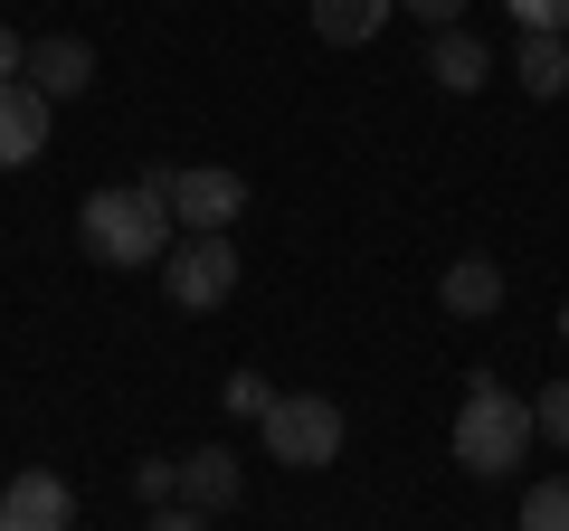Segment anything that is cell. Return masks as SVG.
Listing matches in <instances>:
<instances>
[{"label": "cell", "mask_w": 569, "mask_h": 531, "mask_svg": "<svg viewBox=\"0 0 569 531\" xmlns=\"http://www.w3.org/2000/svg\"><path fill=\"white\" fill-rule=\"evenodd\" d=\"M162 285H171L181 313H219L228 294H238V247H228V228H190V238H171Z\"/></svg>", "instance_id": "cell-4"}, {"label": "cell", "mask_w": 569, "mask_h": 531, "mask_svg": "<svg viewBox=\"0 0 569 531\" xmlns=\"http://www.w3.org/2000/svg\"><path fill=\"white\" fill-rule=\"evenodd\" d=\"M427 77L447 86V96H475V86L493 77V48L475 39L466 20H456V29H437V39H427Z\"/></svg>", "instance_id": "cell-8"}, {"label": "cell", "mask_w": 569, "mask_h": 531, "mask_svg": "<svg viewBox=\"0 0 569 531\" xmlns=\"http://www.w3.org/2000/svg\"><path fill=\"white\" fill-rule=\"evenodd\" d=\"M531 437H541V418H531V399H512L503 380H475L466 409H456V465L466 474H512L531 455Z\"/></svg>", "instance_id": "cell-2"}, {"label": "cell", "mask_w": 569, "mask_h": 531, "mask_svg": "<svg viewBox=\"0 0 569 531\" xmlns=\"http://www.w3.org/2000/svg\"><path fill=\"white\" fill-rule=\"evenodd\" d=\"M522 531H569V484H531L522 493Z\"/></svg>", "instance_id": "cell-15"}, {"label": "cell", "mask_w": 569, "mask_h": 531, "mask_svg": "<svg viewBox=\"0 0 569 531\" xmlns=\"http://www.w3.org/2000/svg\"><path fill=\"white\" fill-rule=\"evenodd\" d=\"M0 531H77V493H67V474L29 465L0 484Z\"/></svg>", "instance_id": "cell-6"}, {"label": "cell", "mask_w": 569, "mask_h": 531, "mask_svg": "<svg viewBox=\"0 0 569 531\" xmlns=\"http://www.w3.org/2000/svg\"><path fill=\"white\" fill-rule=\"evenodd\" d=\"M48 123H58V104L39 96L29 77H0V171H29L48 152Z\"/></svg>", "instance_id": "cell-7"}, {"label": "cell", "mask_w": 569, "mask_h": 531, "mask_svg": "<svg viewBox=\"0 0 569 531\" xmlns=\"http://www.w3.org/2000/svg\"><path fill=\"white\" fill-rule=\"evenodd\" d=\"M133 493H142V503H181V455H142Z\"/></svg>", "instance_id": "cell-14"}, {"label": "cell", "mask_w": 569, "mask_h": 531, "mask_svg": "<svg viewBox=\"0 0 569 531\" xmlns=\"http://www.w3.org/2000/svg\"><path fill=\"white\" fill-rule=\"evenodd\" d=\"M531 418H541V437H550V447H569V380H550L541 399H531Z\"/></svg>", "instance_id": "cell-16"}, {"label": "cell", "mask_w": 569, "mask_h": 531, "mask_svg": "<svg viewBox=\"0 0 569 531\" xmlns=\"http://www.w3.org/2000/svg\"><path fill=\"white\" fill-rule=\"evenodd\" d=\"M77 238H86L96 266H152V257H171V200L152 181L96 190V200L77 209Z\"/></svg>", "instance_id": "cell-1"}, {"label": "cell", "mask_w": 569, "mask_h": 531, "mask_svg": "<svg viewBox=\"0 0 569 531\" xmlns=\"http://www.w3.org/2000/svg\"><path fill=\"white\" fill-rule=\"evenodd\" d=\"M437 294H447V313L485 323V313H503V266H493V257H456V266H447V285H437Z\"/></svg>", "instance_id": "cell-12"}, {"label": "cell", "mask_w": 569, "mask_h": 531, "mask_svg": "<svg viewBox=\"0 0 569 531\" xmlns=\"http://www.w3.org/2000/svg\"><path fill=\"white\" fill-rule=\"evenodd\" d=\"M0 77H29V48H20V29H0Z\"/></svg>", "instance_id": "cell-21"}, {"label": "cell", "mask_w": 569, "mask_h": 531, "mask_svg": "<svg viewBox=\"0 0 569 531\" xmlns=\"http://www.w3.org/2000/svg\"><path fill=\"white\" fill-rule=\"evenodd\" d=\"M142 181H152V190L171 200V219H181V228H228V219L247 209V181H238V171H219V162H190V171H142Z\"/></svg>", "instance_id": "cell-5"}, {"label": "cell", "mask_w": 569, "mask_h": 531, "mask_svg": "<svg viewBox=\"0 0 569 531\" xmlns=\"http://www.w3.org/2000/svg\"><path fill=\"white\" fill-rule=\"evenodd\" d=\"M399 10H408V20H427V29H456L475 0H399Z\"/></svg>", "instance_id": "cell-19"}, {"label": "cell", "mask_w": 569, "mask_h": 531, "mask_svg": "<svg viewBox=\"0 0 569 531\" xmlns=\"http://www.w3.org/2000/svg\"><path fill=\"white\" fill-rule=\"evenodd\" d=\"M257 428H266V455L276 465H332L342 455V409H332L323 389H276V409Z\"/></svg>", "instance_id": "cell-3"}, {"label": "cell", "mask_w": 569, "mask_h": 531, "mask_svg": "<svg viewBox=\"0 0 569 531\" xmlns=\"http://www.w3.org/2000/svg\"><path fill=\"white\" fill-rule=\"evenodd\" d=\"M503 10L522 29H560V39H569V0H503Z\"/></svg>", "instance_id": "cell-18"}, {"label": "cell", "mask_w": 569, "mask_h": 531, "mask_svg": "<svg viewBox=\"0 0 569 531\" xmlns=\"http://www.w3.org/2000/svg\"><path fill=\"white\" fill-rule=\"evenodd\" d=\"M560 342H569V304H560Z\"/></svg>", "instance_id": "cell-22"}, {"label": "cell", "mask_w": 569, "mask_h": 531, "mask_svg": "<svg viewBox=\"0 0 569 531\" xmlns=\"http://www.w3.org/2000/svg\"><path fill=\"white\" fill-rule=\"evenodd\" d=\"M219 399H228V409H238V418H266V409H276V389H266L257 370H238V380H228Z\"/></svg>", "instance_id": "cell-17"}, {"label": "cell", "mask_w": 569, "mask_h": 531, "mask_svg": "<svg viewBox=\"0 0 569 531\" xmlns=\"http://www.w3.org/2000/svg\"><path fill=\"white\" fill-rule=\"evenodd\" d=\"M389 10L399 0H313V39L323 48H370L389 29Z\"/></svg>", "instance_id": "cell-11"}, {"label": "cell", "mask_w": 569, "mask_h": 531, "mask_svg": "<svg viewBox=\"0 0 569 531\" xmlns=\"http://www.w3.org/2000/svg\"><path fill=\"white\" fill-rule=\"evenodd\" d=\"M142 531H209V512H190V503H162V512H152Z\"/></svg>", "instance_id": "cell-20"}, {"label": "cell", "mask_w": 569, "mask_h": 531, "mask_svg": "<svg viewBox=\"0 0 569 531\" xmlns=\"http://www.w3.org/2000/svg\"><path fill=\"white\" fill-rule=\"evenodd\" d=\"M29 86H39L48 104L86 96V86H96V48H86V39H39V48H29Z\"/></svg>", "instance_id": "cell-9"}, {"label": "cell", "mask_w": 569, "mask_h": 531, "mask_svg": "<svg viewBox=\"0 0 569 531\" xmlns=\"http://www.w3.org/2000/svg\"><path fill=\"white\" fill-rule=\"evenodd\" d=\"M512 67H522V86L550 104L569 86V39H560V29H522V58H512Z\"/></svg>", "instance_id": "cell-13"}, {"label": "cell", "mask_w": 569, "mask_h": 531, "mask_svg": "<svg viewBox=\"0 0 569 531\" xmlns=\"http://www.w3.org/2000/svg\"><path fill=\"white\" fill-rule=\"evenodd\" d=\"M238 493H247V474H238V455H228V447H190L181 455V503L190 512H228Z\"/></svg>", "instance_id": "cell-10"}]
</instances>
